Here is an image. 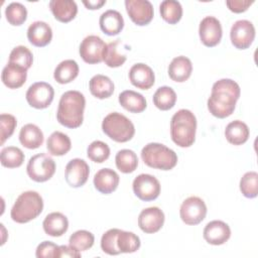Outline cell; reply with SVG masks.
I'll use <instances>...</instances> for the list:
<instances>
[{"label": "cell", "instance_id": "6da1fadb", "mask_svg": "<svg viewBox=\"0 0 258 258\" xmlns=\"http://www.w3.org/2000/svg\"><path fill=\"white\" fill-rule=\"evenodd\" d=\"M239 85L231 79H221L212 87V93L208 99L210 113L220 119L233 114L236 103L240 97Z\"/></svg>", "mask_w": 258, "mask_h": 258}, {"label": "cell", "instance_id": "7a4b0ae2", "mask_svg": "<svg viewBox=\"0 0 258 258\" xmlns=\"http://www.w3.org/2000/svg\"><path fill=\"white\" fill-rule=\"evenodd\" d=\"M86 99L79 91L63 93L58 102L56 119L59 124L68 128H78L84 120Z\"/></svg>", "mask_w": 258, "mask_h": 258}, {"label": "cell", "instance_id": "3957f363", "mask_svg": "<svg viewBox=\"0 0 258 258\" xmlns=\"http://www.w3.org/2000/svg\"><path fill=\"white\" fill-rule=\"evenodd\" d=\"M197 119L187 109H180L170 120V136L179 147H189L196 139Z\"/></svg>", "mask_w": 258, "mask_h": 258}, {"label": "cell", "instance_id": "277c9868", "mask_svg": "<svg viewBox=\"0 0 258 258\" xmlns=\"http://www.w3.org/2000/svg\"><path fill=\"white\" fill-rule=\"evenodd\" d=\"M42 210L43 200L41 196L34 190H27L16 199L10 216L14 222L24 224L37 218Z\"/></svg>", "mask_w": 258, "mask_h": 258}, {"label": "cell", "instance_id": "5b68a950", "mask_svg": "<svg viewBox=\"0 0 258 258\" xmlns=\"http://www.w3.org/2000/svg\"><path fill=\"white\" fill-rule=\"evenodd\" d=\"M143 162L152 168L169 170L177 163L176 153L161 143H148L141 150Z\"/></svg>", "mask_w": 258, "mask_h": 258}, {"label": "cell", "instance_id": "8992f818", "mask_svg": "<svg viewBox=\"0 0 258 258\" xmlns=\"http://www.w3.org/2000/svg\"><path fill=\"white\" fill-rule=\"evenodd\" d=\"M103 132L116 142H127L135 134L133 123L123 114L112 112L108 114L102 122Z\"/></svg>", "mask_w": 258, "mask_h": 258}, {"label": "cell", "instance_id": "52a82bcc", "mask_svg": "<svg viewBox=\"0 0 258 258\" xmlns=\"http://www.w3.org/2000/svg\"><path fill=\"white\" fill-rule=\"evenodd\" d=\"M26 171L32 180L43 182L50 179L54 174L55 162L49 155L38 153L30 157L26 166Z\"/></svg>", "mask_w": 258, "mask_h": 258}, {"label": "cell", "instance_id": "ba28073f", "mask_svg": "<svg viewBox=\"0 0 258 258\" xmlns=\"http://www.w3.org/2000/svg\"><path fill=\"white\" fill-rule=\"evenodd\" d=\"M179 215L183 223L195 226L200 224L206 218L207 206L201 198L189 197L182 202Z\"/></svg>", "mask_w": 258, "mask_h": 258}, {"label": "cell", "instance_id": "9c48e42d", "mask_svg": "<svg viewBox=\"0 0 258 258\" xmlns=\"http://www.w3.org/2000/svg\"><path fill=\"white\" fill-rule=\"evenodd\" d=\"M135 196L144 202H150L158 198L160 194V183L151 174L141 173L136 176L132 183Z\"/></svg>", "mask_w": 258, "mask_h": 258}, {"label": "cell", "instance_id": "30bf717a", "mask_svg": "<svg viewBox=\"0 0 258 258\" xmlns=\"http://www.w3.org/2000/svg\"><path fill=\"white\" fill-rule=\"evenodd\" d=\"M25 97L29 106L35 109H45L51 104L54 91L48 83L37 82L28 88Z\"/></svg>", "mask_w": 258, "mask_h": 258}, {"label": "cell", "instance_id": "8fae6325", "mask_svg": "<svg viewBox=\"0 0 258 258\" xmlns=\"http://www.w3.org/2000/svg\"><path fill=\"white\" fill-rule=\"evenodd\" d=\"M107 44L97 35H89L80 44V55L87 63H99L103 60Z\"/></svg>", "mask_w": 258, "mask_h": 258}, {"label": "cell", "instance_id": "7c38bea8", "mask_svg": "<svg viewBox=\"0 0 258 258\" xmlns=\"http://www.w3.org/2000/svg\"><path fill=\"white\" fill-rule=\"evenodd\" d=\"M232 44L238 49L248 48L255 38V27L249 20L236 21L230 31Z\"/></svg>", "mask_w": 258, "mask_h": 258}, {"label": "cell", "instance_id": "4fadbf2b", "mask_svg": "<svg viewBox=\"0 0 258 258\" xmlns=\"http://www.w3.org/2000/svg\"><path fill=\"white\" fill-rule=\"evenodd\" d=\"M125 7L131 20L139 26L147 25L153 18V6L148 0H125Z\"/></svg>", "mask_w": 258, "mask_h": 258}, {"label": "cell", "instance_id": "5bb4252c", "mask_svg": "<svg viewBox=\"0 0 258 258\" xmlns=\"http://www.w3.org/2000/svg\"><path fill=\"white\" fill-rule=\"evenodd\" d=\"M199 34L204 45L216 46L220 43L223 35L221 22L214 16H206L200 23Z\"/></svg>", "mask_w": 258, "mask_h": 258}, {"label": "cell", "instance_id": "9a60e30c", "mask_svg": "<svg viewBox=\"0 0 258 258\" xmlns=\"http://www.w3.org/2000/svg\"><path fill=\"white\" fill-rule=\"evenodd\" d=\"M89 174L90 167L84 159L74 158L66 166L64 178L67 183L72 187L83 186L87 182Z\"/></svg>", "mask_w": 258, "mask_h": 258}, {"label": "cell", "instance_id": "2e32d148", "mask_svg": "<svg viewBox=\"0 0 258 258\" xmlns=\"http://www.w3.org/2000/svg\"><path fill=\"white\" fill-rule=\"evenodd\" d=\"M164 214L157 207H150L141 211L138 217V226L146 234L158 232L164 224Z\"/></svg>", "mask_w": 258, "mask_h": 258}, {"label": "cell", "instance_id": "e0dca14e", "mask_svg": "<svg viewBox=\"0 0 258 258\" xmlns=\"http://www.w3.org/2000/svg\"><path fill=\"white\" fill-rule=\"evenodd\" d=\"M203 235L209 244L222 245L230 239L231 229L225 222L215 220L206 225Z\"/></svg>", "mask_w": 258, "mask_h": 258}, {"label": "cell", "instance_id": "ac0fdd59", "mask_svg": "<svg viewBox=\"0 0 258 258\" xmlns=\"http://www.w3.org/2000/svg\"><path fill=\"white\" fill-rule=\"evenodd\" d=\"M129 80L134 87L141 90H148L154 85L155 77L150 67L139 62L131 67L129 71Z\"/></svg>", "mask_w": 258, "mask_h": 258}, {"label": "cell", "instance_id": "d6986e66", "mask_svg": "<svg viewBox=\"0 0 258 258\" xmlns=\"http://www.w3.org/2000/svg\"><path fill=\"white\" fill-rule=\"evenodd\" d=\"M27 38L32 45L43 47L51 41V27L44 21H34L27 29Z\"/></svg>", "mask_w": 258, "mask_h": 258}, {"label": "cell", "instance_id": "ffe728a7", "mask_svg": "<svg viewBox=\"0 0 258 258\" xmlns=\"http://www.w3.org/2000/svg\"><path fill=\"white\" fill-rule=\"evenodd\" d=\"M118 173L111 168H102L94 176V185L98 191L109 195L116 190L119 184Z\"/></svg>", "mask_w": 258, "mask_h": 258}, {"label": "cell", "instance_id": "44dd1931", "mask_svg": "<svg viewBox=\"0 0 258 258\" xmlns=\"http://www.w3.org/2000/svg\"><path fill=\"white\" fill-rule=\"evenodd\" d=\"M99 23L101 30L111 36L119 34L124 27V19L121 13L113 9H109L102 13Z\"/></svg>", "mask_w": 258, "mask_h": 258}, {"label": "cell", "instance_id": "7402d4cb", "mask_svg": "<svg viewBox=\"0 0 258 258\" xmlns=\"http://www.w3.org/2000/svg\"><path fill=\"white\" fill-rule=\"evenodd\" d=\"M26 78L27 70L11 62H8V64L5 66L1 75L3 84L9 89L20 88L26 82Z\"/></svg>", "mask_w": 258, "mask_h": 258}, {"label": "cell", "instance_id": "603a6c76", "mask_svg": "<svg viewBox=\"0 0 258 258\" xmlns=\"http://www.w3.org/2000/svg\"><path fill=\"white\" fill-rule=\"evenodd\" d=\"M42 227L46 235L51 237H60L68 231L69 221L63 214L53 212L45 217Z\"/></svg>", "mask_w": 258, "mask_h": 258}, {"label": "cell", "instance_id": "cb8c5ba5", "mask_svg": "<svg viewBox=\"0 0 258 258\" xmlns=\"http://www.w3.org/2000/svg\"><path fill=\"white\" fill-rule=\"evenodd\" d=\"M49 8L54 18L63 23L73 20L78 13V6L73 0H51Z\"/></svg>", "mask_w": 258, "mask_h": 258}, {"label": "cell", "instance_id": "d4e9b609", "mask_svg": "<svg viewBox=\"0 0 258 258\" xmlns=\"http://www.w3.org/2000/svg\"><path fill=\"white\" fill-rule=\"evenodd\" d=\"M192 64L188 57L179 55L174 57L168 66L169 78L177 83L185 82L191 75Z\"/></svg>", "mask_w": 258, "mask_h": 258}, {"label": "cell", "instance_id": "484cf974", "mask_svg": "<svg viewBox=\"0 0 258 258\" xmlns=\"http://www.w3.org/2000/svg\"><path fill=\"white\" fill-rule=\"evenodd\" d=\"M19 141L24 147L28 149H35L42 145L43 133L38 126L29 123L20 129Z\"/></svg>", "mask_w": 258, "mask_h": 258}, {"label": "cell", "instance_id": "4316f807", "mask_svg": "<svg viewBox=\"0 0 258 258\" xmlns=\"http://www.w3.org/2000/svg\"><path fill=\"white\" fill-rule=\"evenodd\" d=\"M119 103L125 110L131 113H141L147 106L145 98L132 90H126L120 93Z\"/></svg>", "mask_w": 258, "mask_h": 258}, {"label": "cell", "instance_id": "83f0119b", "mask_svg": "<svg viewBox=\"0 0 258 258\" xmlns=\"http://www.w3.org/2000/svg\"><path fill=\"white\" fill-rule=\"evenodd\" d=\"M249 128L246 123L235 120L230 122L225 129V136L229 143L233 145H241L249 138Z\"/></svg>", "mask_w": 258, "mask_h": 258}, {"label": "cell", "instance_id": "f1b7e54d", "mask_svg": "<svg viewBox=\"0 0 258 258\" xmlns=\"http://www.w3.org/2000/svg\"><path fill=\"white\" fill-rule=\"evenodd\" d=\"M91 94L98 99H107L114 92V84L111 79L104 75H96L89 82Z\"/></svg>", "mask_w": 258, "mask_h": 258}, {"label": "cell", "instance_id": "f546056e", "mask_svg": "<svg viewBox=\"0 0 258 258\" xmlns=\"http://www.w3.org/2000/svg\"><path fill=\"white\" fill-rule=\"evenodd\" d=\"M72 147L70 137L59 131H54L50 134L46 141V148L51 155L61 156L67 154Z\"/></svg>", "mask_w": 258, "mask_h": 258}, {"label": "cell", "instance_id": "4dcf8cb0", "mask_svg": "<svg viewBox=\"0 0 258 258\" xmlns=\"http://www.w3.org/2000/svg\"><path fill=\"white\" fill-rule=\"evenodd\" d=\"M79 75V66L74 59H66L59 62L53 73L54 80L59 84H68Z\"/></svg>", "mask_w": 258, "mask_h": 258}, {"label": "cell", "instance_id": "1f68e13d", "mask_svg": "<svg viewBox=\"0 0 258 258\" xmlns=\"http://www.w3.org/2000/svg\"><path fill=\"white\" fill-rule=\"evenodd\" d=\"M176 102V94L170 87L163 86L156 90L153 95V104L161 111L171 109Z\"/></svg>", "mask_w": 258, "mask_h": 258}, {"label": "cell", "instance_id": "d6a6232c", "mask_svg": "<svg viewBox=\"0 0 258 258\" xmlns=\"http://www.w3.org/2000/svg\"><path fill=\"white\" fill-rule=\"evenodd\" d=\"M159 11L162 19L169 24H176L182 16V7L178 1L164 0L160 3Z\"/></svg>", "mask_w": 258, "mask_h": 258}, {"label": "cell", "instance_id": "836d02e7", "mask_svg": "<svg viewBox=\"0 0 258 258\" xmlns=\"http://www.w3.org/2000/svg\"><path fill=\"white\" fill-rule=\"evenodd\" d=\"M117 168L123 173H131L138 166V158L136 153L130 149L119 150L115 157Z\"/></svg>", "mask_w": 258, "mask_h": 258}, {"label": "cell", "instance_id": "e575fe53", "mask_svg": "<svg viewBox=\"0 0 258 258\" xmlns=\"http://www.w3.org/2000/svg\"><path fill=\"white\" fill-rule=\"evenodd\" d=\"M120 39H116L115 41H112L107 44V47L104 52L103 60L105 63L110 68H118L122 66L126 61V54L121 53L118 51L119 45L121 44Z\"/></svg>", "mask_w": 258, "mask_h": 258}, {"label": "cell", "instance_id": "d590c367", "mask_svg": "<svg viewBox=\"0 0 258 258\" xmlns=\"http://www.w3.org/2000/svg\"><path fill=\"white\" fill-rule=\"evenodd\" d=\"M0 160H1V164L4 167H8V168L19 167L24 161V153L18 147L7 146L1 150Z\"/></svg>", "mask_w": 258, "mask_h": 258}, {"label": "cell", "instance_id": "8d00e7d4", "mask_svg": "<svg viewBox=\"0 0 258 258\" xmlns=\"http://www.w3.org/2000/svg\"><path fill=\"white\" fill-rule=\"evenodd\" d=\"M117 246L121 253H133L140 247V239L132 232L120 230L117 236Z\"/></svg>", "mask_w": 258, "mask_h": 258}, {"label": "cell", "instance_id": "74e56055", "mask_svg": "<svg viewBox=\"0 0 258 258\" xmlns=\"http://www.w3.org/2000/svg\"><path fill=\"white\" fill-rule=\"evenodd\" d=\"M95 242L94 235L87 230H79L71 235L70 246L78 251H86L90 249Z\"/></svg>", "mask_w": 258, "mask_h": 258}, {"label": "cell", "instance_id": "f35d334b", "mask_svg": "<svg viewBox=\"0 0 258 258\" xmlns=\"http://www.w3.org/2000/svg\"><path fill=\"white\" fill-rule=\"evenodd\" d=\"M5 16L11 25L19 26L25 22L27 18V10L23 4L12 2L6 7Z\"/></svg>", "mask_w": 258, "mask_h": 258}, {"label": "cell", "instance_id": "ab89813d", "mask_svg": "<svg viewBox=\"0 0 258 258\" xmlns=\"http://www.w3.org/2000/svg\"><path fill=\"white\" fill-rule=\"evenodd\" d=\"M240 190L244 197L254 199L258 195V173L256 171L246 172L240 180Z\"/></svg>", "mask_w": 258, "mask_h": 258}, {"label": "cell", "instance_id": "60d3db41", "mask_svg": "<svg viewBox=\"0 0 258 258\" xmlns=\"http://www.w3.org/2000/svg\"><path fill=\"white\" fill-rule=\"evenodd\" d=\"M33 61L32 52L24 45H18L14 47L9 55V62L20 66L28 70Z\"/></svg>", "mask_w": 258, "mask_h": 258}, {"label": "cell", "instance_id": "b9f144b4", "mask_svg": "<svg viewBox=\"0 0 258 258\" xmlns=\"http://www.w3.org/2000/svg\"><path fill=\"white\" fill-rule=\"evenodd\" d=\"M87 155L92 161L102 163L109 158L110 148L105 142L96 140L88 146Z\"/></svg>", "mask_w": 258, "mask_h": 258}, {"label": "cell", "instance_id": "7bdbcfd3", "mask_svg": "<svg viewBox=\"0 0 258 258\" xmlns=\"http://www.w3.org/2000/svg\"><path fill=\"white\" fill-rule=\"evenodd\" d=\"M119 232V229H110L103 234L101 239V248L103 252L109 255H118L121 253L117 246V236Z\"/></svg>", "mask_w": 258, "mask_h": 258}, {"label": "cell", "instance_id": "ee69618b", "mask_svg": "<svg viewBox=\"0 0 258 258\" xmlns=\"http://www.w3.org/2000/svg\"><path fill=\"white\" fill-rule=\"evenodd\" d=\"M17 125L16 118L10 114H1L0 115V129H1V144L11 137L15 127Z\"/></svg>", "mask_w": 258, "mask_h": 258}, {"label": "cell", "instance_id": "f6af8a7d", "mask_svg": "<svg viewBox=\"0 0 258 258\" xmlns=\"http://www.w3.org/2000/svg\"><path fill=\"white\" fill-rule=\"evenodd\" d=\"M58 246L50 241H43L40 243L35 251V256L37 258H47V257H53L56 258Z\"/></svg>", "mask_w": 258, "mask_h": 258}, {"label": "cell", "instance_id": "bcb514c9", "mask_svg": "<svg viewBox=\"0 0 258 258\" xmlns=\"http://www.w3.org/2000/svg\"><path fill=\"white\" fill-rule=\"evenodd\" d=\"M254 1L250 0H228L226 1V5L228 8L234 13H242L245 12L249 6L253 4Z\"/></svg>", "mask_w": 258, "mask_h": 258}, {"label": "cell", "instance_id": "7dc6e473", "mask_svg": "<svg viewBox=\"0 0 258 258\" xmlns=\"http://www.w3.org/2000/svg\"><path fill=\"white\" fill-rule=\"evenodd\" d=\"M59 257H72V258H79L81 257V252L74 249L71 246H67V245H61L58 246L57 249V253H56V258Z\"/></svg>", "mask_w": 258, "mask_h": 258}, {"label": "cell", "instance_id": "c3c4849f", "mask_svg": "<svg viewBox=\"0 0 258 258\" xmlns=\"http://www.w3.org/2000/svg\"><path fill=\"white\" fill-rule=\"evenodd\" d=\"M84 5L88 8V9H91V10H95V9H99L101 8L105 3H106V0H95V1H83Z\"/></svg>", "mask_w": 258, "mask_h": 258}]
</instances>
